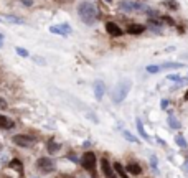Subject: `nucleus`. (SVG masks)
<instances>
[{
    "instance_id": "nucleus-30",
    "label": "nucleus",
    "mask_w": 188,
    "mask_h": 178,
    "mask_svg": "<svg viewBox=\"0 0 188 178\" xmlns=\"http://www.w3.org/2000/svg\"><path fill=\"white\" fill-rule=\"evenodd\" d=\"M68 158H69V160H73L74 163H76V162H79V160H78V157H76L74 153H68Z\"/></svg>"
},
{
    "instance_id": "nucleus-21",
    "label": "nucleus",
    "mask_w": 188,
    "mask_h": 178,
    "mask_svg": "<svg viewBox=\"0 0 188 178\" xmlns=\"http://www.w3.org/2000/svg\"><path fill=\"white\" fill-rule=\"evenodd\" d=\"M150 167H152L153 173H157V175H158V160H157L155 155H150Z\"/></svg>"
},
{
    "instance_id": "nucleus-3",
    "label": "nucleus",
    "mask_w": 188,
    "mask_h": 178,
    "mask_svg": "<svg viewBox=\"0 0 188 178\" xmlns=\"http://www.w3.org/2000/svg\"><path fill=\"white\" fill-rule=\"evenodd\" d=\"M96 163H98L96 153L94 152H84L83 158H81V165H83L84 170H88L91 173V176H96Z\"/></svg>"
},
{
    "instance_id": "nucleus-14",
    "label": "nucleus",
    "mask_w": 188,
    "mask_h": 178,
    "mask_svg": "<svg viewBox=\"0 0 188 178\" xmlns=\"http://www.w3.org/2000/svg\"><path fill=\"white\" fill-rule=\"evenodd\" d=\"M125 172L131 173V175H140V173H142V167L139 165V163H129L127 168H125Z\"/></svg>"
},
{
    "instance_id": "nucleus-27",
    "label": "nucleus",
    "mask_w": 188,
    "mask_h": 178,
    "mask_svg": "<svg viewBox=\"0 0 188 178\" xmlns=\"http://www.w3.org/2000/svg\"><path fill=\"white\" fill-rule=\"evenodd\" d=\"M8 107V104H7V101L5 99H3V97H0V109H2V110H5Z\"/></svg>"
},
{
    "instance_id": "nucleus-8",
    "label": "nucleus",
    "mask_w": 188,
    "mask_h": 178,
    "mask_svg": "<svg viewBox=\"0 0 188 178\" xmlns=\"http://www.w3.org/2000/svg\"><path fill=\"white\" fill-rule=\"evenodd\" d=\"M106 31H107L111 36H122V33H124L122 28L114 22H106Z\"/></svg>"
},
{
    "instance_id": "nucleus-19",
    "label": "nucleus",
    "mask_w": 188,
    "mask_h": 178,
    "mask_svg": "<svg viewBox=\"0 0 188 178\" xmlns=\"http://www.w3.org/2000/svg\"><path fill=\"white\" fill-rule=\"evenodd\" d=\"M10 168H13V170H17V172H23V165H22V162L20 160H17V158H13V160L10 162Z\"/></svg>"
},
{
    "instance_id": "nucleus-22",
    "label": "nucleus",
    "mask_w": 188,
    "mask_h": 178,
    "mask_svg": "<svg viewBox=\"0 0 188 178\" xmlns=\"http://www.w3.org/2000/svg\"><path fill=\"white\" fill-rule=\"evenodd\" d=\"M175 142H177V145H178V147L186 148V140H185V137H183L182 134H178V135L175 137Z\"/></svg>"
},
{
    "instance_id": "nucleus-24",
    "label": "nucleus",
    "mask_w": 188,
    "mask_h": 178,
    "mask_svg": "<svg viewBox=\"0 0 188 178\" xmlns=\"http://www.w3.org/2000/svg\"><path fill=\"white\" fill-rule=\"evenodd\" d=\"M7 20H8V22H13V23H18V25H20V23H23V20H22V18L13 17V15H7Z\"/></svg>"
},
{
    "instance_id": "nucleus-34",
    "label": "nucleus",
    "mask_w": 188,
    "mask_h": 178,
    "mask_svg": "<svg viewBox=\"0 0 188 178\" xmlns=\"http://www.w3.org/2000/svg\"><path fill=\"white\" fill-rule=\"evenodd\" d=\"M185 99L188 101V89H186V93H185Z\"/></svg>"
},
{
    "instance_id": "nucleus-4",
    "label": "nucleus",
    "mask_w": 188,
    "mask_h": 178,
    "mask_svg": "<svg viewBox=\"0 0 188 178\" xmlns=\"http://www.w3.org/2000/svg\"><path fill=\"white\" fill-rule=\"evenodd\" d=\"M119 10L124 13H131V12H145L147 7L140 2H132V0H120L119 2Z\"/></svg>"
},
{
    "instance_id": "nucleus-11",
    "label": "nucleus",
    "mask_w": 188,
    "mask_h": 178,
    "mask_svg": "<svg viewBox=\"0 0 188 178\" xmlns=\"http://www.w3.org/2000/svg\"><path fill=\"white\" fill-rule=\"evenodd\" d=\"M15 127V122L12 121V119H8L7 115L0 114V129H3V130H10V129Z\"/></svg>"
},
{
    "instance_id": "nucleus-31",
    "label": "nucleus",
    "mask_w": 188,
    "mask_h": 178,
    "mask_svg": "<svg viewBox=\"0 0 188 178\" xmlns=\"http://www.w3.org/2000/svg\"><path fill=\"white\" fill-rule=\"evenodd\" d=\"M160 102H162V104H160L162 109H167V107H168V101H167V99H162Z\"/></svg>"
},
{
    "instance_id": "nucleus-23",
    "label": "nucleus",
    "mask_w": 188,
    "mask_h": 178,
    "mask_svg": "<svg viewBox=\"0 0 188 178\" xmlns=\"http://www.w3.org/2000/svg\"><path fill=\"white\" fill-rule=\"evenodd\" d=\"M15 51H17V55L22 56V58H27V56H28V51L25 50V48H22V46H17Z\"/></svg>"
},
{
    "instance_id": "nucleus-20",
    "label": "nucleus",
    "mask_w": 188,
    "mask_h": 178,
    "mask_svg": "<svg viewBox=\"0 0 188 178\" xmlns=\"http://www.w3.org/2000/svg\"><path fill=\"white\" fill-rule=\"evenodd\" d=\"M122 135H124V139H125V140H129V142H132V143H139V139H137L136 135H132L131 132L124 130V132H122Z\"/></svg>"
},
{
    "instance_id": "nucleus-18",
    "label": "nucleus",
    "mask_w": 188,
    "mask_h": 178,
    "mask_svg": "<svg viewBox=\"0 0 188 178\" xmlns=\"http://www.w3.org/2000/svg\"><path fill=\"white\" fill-rule=\"evenodd\" d=\"M60 143H58V142H55V140H50V142H48V152H50V153H56L58 150H60Z\"/></svg>"
},
{
    "instance_id": "nucleus-7",
    "label": "nucleus",
    "mask_w": 188,
    "mask_h": 178,
    "mask_svg": "<svg viewBox=\"0 0 188 178\" xmlns=\"http://www.w3.org/2000/svg\"><path fill=\"white\" fill-rule=\"evenodd\" d=\"M101 170H102L106 178H115V172H114V168L109 163L107 158H101Z\"/></svg>"
},
{
    "instance_id": "nucleus-13",
    "label": "nucleus",
    "mask_w": 188,
    "mask_h": 178,
    "mask_svg": "<svg viewBox=\"0 0 188 178\" xmlns=\"http://www.w3.org/2000/svg\"><path fill=\"white\" fill-rule=\"evenodd\" d=\"M145 31V27L144 25H139V23H131L127 27V33L129 35H140V33Z\"/></svg>"
},
{
    "instance_id": "nucleus-33",
    "label": "nucleus",
    "mask_w": 188,
    "mask_h": 178,
    "mask_svg": "<svg viewBox=\"0 0 188 178\" xmlns=\"http://www.w3.org/2000/svg\"><path fill=\"white\" fill-rule=\"evenodd\" d=\"M3 45V35H0V46Z\"/></svg>"
},
{
    "instance_id": "nucleus-1",
    "label": "nucleus",
    "mask_w": 188,
    "mask_h": 178,
    "mask_svg": "<svg viewBox=\"0 0 188 178\" xmlns=\"http://www.w3.org/2000/svg\"><path fill=\"white\" fill-rule=\"evenodd\" d=\"M78 15H79L81 20H83V23L91 27V25H94V23L98 22L99 10L91 0H83V2L78 5Z\"/></svg>"
},
{
    "instance_id": "nucleus-32",
    "label": "nucleus",
    "mask_w": 188,
    "mask_h": 178,
    "mask_svg": "<svg viewBox=\"0 0 188 178\" xmlns=\"http://www.w3.org/2000/svg\"><path fill=\"white\" fill-rule=\"evenodd\" d=\"M183 168H185V172H186V173H188V160H186V162H185V163H183Z\"/></svg>"
},
{
    "instance_id": "nucleus-26",
    "label": "nucleus",
    "mask_w": 188,
    "mask_h": 178,
    "mask_svg": "<svg viewBox=\"0 0 188 178\" xmlns=\"http://www.w3.org/2000/svg\"><path fill=\"white\" fill-rule=\"evenodd\" d=\"M167 7H170L172 10H177V8H178V3L173 2V0H168V2H167Z\"/></svg>"
},
{
    "instance_id": "nucleus-17",
    "label": "nucleus",
    "mask_w": 188,
    "mask_h": 178,
    "mask_svg": "<svg viewBox=\"0 0 188 178\" xmlns=\"http://www.w3.org/2000/svg\"><path fill=\"white\" fill-rule=\"evenodd\" d=\"M167 122H168V126H170V129H173V130H178V129H180V122L177 121L175 115H168Z\"/></svg>"
},
{
    "instance_id": "nucleus-12",
    "label": "nucleus",
    "mask_w": 188,
    "mask_h": 178,
    "mask_svg": "<svg viewBox=\"0 0 188 178\" xmlns=\"http://www.w3.org/2000/svg\"><path fill=\"white\" fill-rule=\"evenodd\" d=\"M183 63H173V61H168V63H163V64H157V69L158 71H163V69H180L183 68Z\"/></svg>"
},
{
    "instance_id": "nucleus-28",
    "label": "nucleus",
    "mask_w": 188,
    "mask_h": 178,
    "mask_svg": "<svg viewBox=\"0 0 188 178\" xmlns=\"http://www.w3.org/2000/svg\"><path fill=\"white\" fill-rule=\"evenodd\" d=\"M167 78L168 79H170V81H177V83H178V81H180L182 78H180V76H177V74H170V76H167Z\"/></svg>"
},
{
    "instance_id": "nucleus-6",
    "label": "nucleus",
    "mask_w": 188,
    "mask_h": 178,
    "mask_svg": "<svg viewBox=\"0 0 188 178\" xmlns=\"http://www.w3.org/2000/svg\"><path fill=\"white\" fill-rule=\"evenodd\" d=\"M12 142L15 143L18 147H31L33 143H35V139H31L30 135H25V134H17V135H13Z\"/></svg>"
},
{
    "instance_id": "nucleus-25",
    "label": "nucleus",
    "mask_w": 188,
    "mask_h": 178,
    "mask_svg": "<svg viewBox=\"0 0 188 178\" xmlns=\"http://www.w3.org/2000/svg\"><path fill=\"white\" fill-rule=\"evenodd\" d=\"M33 60H35L38 64H41V66L46 64V60H45V58H41V56H33Z\"/></svg>"
},
{
    "instance_id": "nucleus-35",
    "label": "nucleus",
    "mask_w": 188,
    "mask_h": 178,
    "mask_svg": "<svg viewBox=\"0 0 188 178\" xmlns=\"http://www.w3.org/2000/svg\"><path fill=\"white\" fill-rule=\"evenodd\" d=\"M106 2H107V3H111V2H112V0H106Z\"/></svg>"
},
{
    "instance_id": "nucleus-2",
    "label": "nucleus",
    "mask_w": 188,
    "mask_h": 178,
    "mask_svg": "<svg viewBox=\"0 0 188 178\" xmlns=\"http://www.w3.org/2000/svg\"><path fill=\"white\" fill-rule=\"evenodd\" d=\"M132 88V81L129 79V78H124V79H120L117 84L114 86V89H112V101L115 104H120L122 101L127 97V94H129V91H131Z\"/></svg>"
},
{
    "instance_id": "nucleus-5",
    "label": "nucleus",
    "mask_w": 188,
    "mask_h": 178,
    "mask_svg": "<svg viewBox=\"0 0 188 178\" xmlns=\"http://www.w3.org/2000/svg\"><path fill=\"white\" fill-rule=\"evenodd\" d=\"M36 167H38V170L43 172V173H50V172L55 170V162H53L50 157H41L36 160Z\"/></svg>"
},
{
    "instance_id": "nucleus-16",
    "label": "nucleus",
    "mask_w": 188,
    "mask_h": 178,
    "mask_svg": "<svg viewBox=\"0 0 188 178\" xmlns=\"http://www.w3.org/2000/svg\"><path fill=\"white\" fill-rule=\"evenodd\" d=\"M112 167H114V172L117 173V175H119L120 178H127V172H125V168H124L122 165H120L119 162H115Z\"/></svg>"
},
{
    "instance_id": "nucleus-15",
    "label": "nucleus",
    "mask_w": 188,
    "mask_h": 178,
    "mask_svg": "<svg viewBox=\"0 0 188 178\" xmlns=\"http://www.w3.org/2000/svg\"><path fill=\"white\" fill-rule=\"evenodd\" d=\"M136 126H137V130H139V134H140V137L142 139H145V140H148V134L145 132V129H144V124H142V121L140 119H136Z\"/></svg>"
},
{
    "instance_id": "nucleus-9",
    "label": "nucleus",
    "mask_w": 188,
    "mask_h": 178,
    "mask_svg": "<svg viewBox=\"0 0 188 178\" xmlns=\"http://www.w3.org/2000/svg\"><path fill=\"white\" fill-rule=\"evenodd\" d=\"M50 31L51 33H56V35H60V36H68L73 30H71V27L68 25V23H61L60 27H51Z\"/></svg>"
},
{
    "instance_id": "nucleus-29",
    "label": "nucleus",
    "mask_w": 188,
    "mask_h": 178,
    "mask_svg": "<svg viewBox=\"0 0 188 178\" xmlns=\"http://www.w3.org/2000/svg\"><path fill=\"white\" fill-rule=\"evenodd\" d=\"M163 20H165L168 25H175V20H173V18H170V17H163Z\"/></svg>"
},
{
    "instance_id": "nucleus-10",
    "label": "nucleus",
    "mask_w": 188,
    "mask_h": 178,
    "mask_svg": "<svg viewBox=\"0 0 188 178\" xmlns=\"http://www.w3.org/2000/svg\"><path fill=\"white\" fill-rule=\"evenodd\" d=\"M104 93H106V86H104L102 81H99V79L94 81V97L98 101H101L102 96H104Z\"/></svg>"
}]
</instances>
